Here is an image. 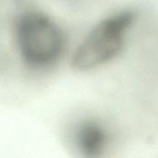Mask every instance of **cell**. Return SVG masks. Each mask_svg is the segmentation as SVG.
Here are the masks:
<instances>
[{
  "mask_svg": "<svg viewBox=\"0 0 158 158\" xmlns=\"http://www.w3.org/2000/svg\"><path fill=\"white\" fill-rule=\"evenodd\" d=\"M121 137L119 124L100 116L79 118L69 132L70 143L79 158H111L119 147Z\"/></svg>",
  "mask_w": 158,
  "mask_h": 158,
  "instance_id": "obj_3",
  "label": "cell"
},
{
  "mask_svg": "<svg viewBox=\"0 0 158 158\" xmlns=\"http://www.w3.org/2000/svg\"><path fill=\"white\" fill-rule=\"evenodd\" d=\"M136 19L131 9L120 10L100 21L76 49L72 66L81 71L100 68L123 50Z\"/></svg>",
  "mask_w": 158,
  "mask_h": 158,
  "instance_id": "obj_1",
  "label": "cell"
},
{
  "mask_svg": "<svg viewBox=\"0 0 158 158\" xmlns=\"http://www.w3.org/2000/svg\"><path fill=\"white\" fill-rule=\"evenodd\" d=\"M16 36L22 58L33 67L52 65L64 47L58 27L47 17L35 12L27 13L19 19Z\"/></svg>",
  "mask_w": 158,
  "mask_h": 158,
  "instance_id": "obj_2",
  "label": "cell"
}]
</instances>
